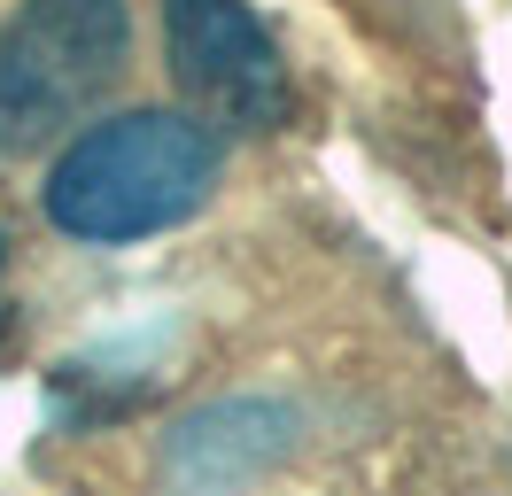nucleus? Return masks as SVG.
<instances>
[{
    "label": "nucleus",
    "mask_w": 512,
    "mask_h": 496,
    "mask_svg": "<svg viewBox=\"0 0 512 496\" xmlns=\"http://www.w3.org/2000/svg\"><path fill=\"white\" fill-rule=\"evenodd\" d=\"M225 179V132L194 109H109L78 124L47 179H39V217L78 248H132L179 233L187 217L210 210Z\"/></svg>",
    "instance_id": "nucleus-1"
},
{
    "label": "nucleus",
    "mask_w": 512,
    "mask_h": 496,
    "mask_svg": "<svg viewBox=\"0 0 512 496\" xmlns=\"http://www.w3.org/2000/svg\"><path fill=\"white\" fill-rule=\"evenodd\" d=\"M132 70V0H8L0 8V171L63 148Z\"/></svg>",
    "instance_id": "nucleus-2"
},
{
    "label": "nucleus",
    "mask_w": 512,
    "mask_h": 496,
    "mask_svg": "<svg viewBox=\"0 0 512 496\" xmlns=\"http://www.w3.org/2000/svg\"><path fill=\"white\" fill-rule=\"evenodd\" d=\"M163 47L187 109L218 132H280L295 117V78L280 39L249 0H163Z\"/></svg>",
    "instance_id": "nucleus-3"
},
{
    "label": "nucleus",
    "mask_w": 512,
    "mask_h": 496,
    "mask_svg": "<svg viewBox=\"0 0 512 496\" xmlns=\"http://www.w3.org/2000/svg\"><path fill=\"white\" fill-rule=\"evenodd\" d=\"M0 272H8V241H0ZM0 326H8V295H0Z\"/></svg>",
    "instance_id": "nucleus-4"
}]
</instances>
